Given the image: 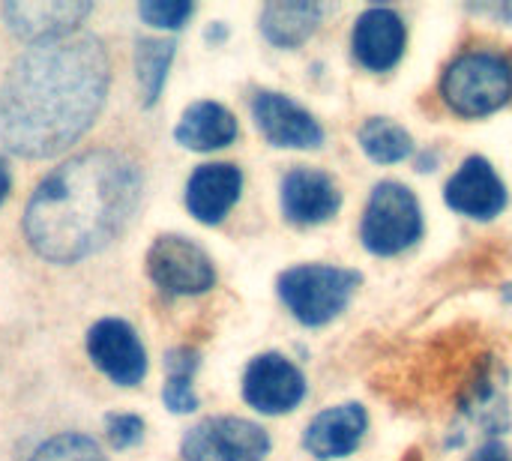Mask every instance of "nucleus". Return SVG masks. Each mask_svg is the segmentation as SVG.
Listing matches in <instances>:
<instances>
[{
	"mask_svg": "<svg viewBox=\"0 0 512 461\" xmlns=\"http://www.w3.org/2000/svg\"><path fill=\"white\" fill-rule=\"evenodd\" d=\"M108 81V51L90 33L30 45L0 87V141L24 159L63 153L93 126Z\"/></svg>",
	"mask_w": 512,
	"mask_h": 461,
	"instance_id": "obj_1",
	"label": "nucleus"
},
{
	"mask_svg": "<svg viewBox=\"0 0 512 461\" xmlns=\"http://www.w3.org/2000/svg\"><path fill=\"white\" fill-rule=\"evenodd\" d=\"M141 171L117 150H87L57 165L24 210L30 249L51 264H75L111 243L141 201Z\"/></svg>",
	"mask_w": 512,
	"mask_h": 461,
	"instance_id": "obj_2",
	"label": "nucleus"
},
{
	"mask_svg": "<svg viewBox=\"0 0 512 461\" xmlns=\"http://www.w3.org/2000/svg\"><path fill=\"white\" fill-rule=\"evenodd\" d=\"M438 93L465 120L507 108L512 102V54L501 48H468L456 54L441 72Z\"/></svg>",
	"mask_w": 512,
	"mask_h": 461,
	"instance_id": "obj_3",
	"label": "nucleus"
},
{
	"mask_svg": "<svg viewBox=\"0 0 512 461\" xmlns=\"http://www.w3.org/2000/svg\"><path fill=\"white\" fill-rule=\"evenodd\" d=\"M363 276L351 267L333 264H297L279 273L276 294L285 309L303 327H327L333 324L354 300Z\"/></svg>",
	"mask_w": 512,
	"mask_h": 461,
	"instance_id": "obj_4",
	"label": "nucleus"
},
{
	"mask_svg": "<svg viewBox=\"0 0 512 461\" xmlns=\"http://www.w3.org/2000/svg\"><path fill=\"white\" fill-rule=\"evenodd\" d=\"M423 237V207L411 186L381 180L369 192L360 219V240L369 255L396 258L414 249Z\"/></svg>",
	"mask_w": 512,
	"mask_h": 461,
	"instance_id": "obj_5",
	"label": "nucleus"
},
{
	"mask_svg": "<svg viewBox=\"0 0 512 461\" xmlns=\"http://www.w3.org/2000/svg\"><path fill=\"white\" fill-rule=\"evenodd\" d=\"M147 273L162 294L195 297L216 285V267L210 255L180 234H162L147 249Z\"/></svg>",
	"mask_w": 512,
	"mask_h": 461,
	"instance_id": "obj_6",
	"label": "nucleus"
},
{
	"mask_svg": "<svg viewBox=\"0 0 512 461\" xmlns=\"http://www.w3.org/2000/svg\"><path fill=\"white\" fill-rule=\"evenodd\" d=\"M183 461H264L270 435L243 417H207L183 435Z\"/></svg>",
	"mask_w": 512,
	"mask_h": 461,
	"instance_id": "obj_7",
	"label": "nucleus"
},
{
	"mask_svg": "<svg viewBox=\"0 0 512 461\" xmlns=\"http://www.w3.org/2000/svg\"><path fill=\"white\" fill-rule=\"evenodd\" d=\"M306 375L285 354L267 351L249 360L243 372V402L267 417L291 414L306 399Z\"/></svg>",
	"mask_w": 512,
	"mask_h": 461,
	"instance_id": "obj_8",
	"label": "nucleus"
},
{
	"mask_svg": "<svg viewBox=\"0 0 512 461\" xmlns=\"http://www.w3.org/2000/svg\"><path fill=\"white\" fill-rule=\"evenodd\" d=\"M444 201L459 216L492 222L510 204V192L486 156H468L444 186Z\"/></svg>",
	"mask_w": 512,
	"mask_h": 461,
	"instance_id": "obj_9",
	"label": "nucleus"
},
{
	"mask_svg": "<svg viewBox=\"0 0 512 461\" xmlns=\"http://www.w3.org/2000/svg\"><path fill=\"white\" fill-rule=\"evenodd\" d=\"M252 117L267 144L282 150H315L324 144V126L309 114L303 105H297L291 96L276 90H261L252 99Z\"/></svg>",
	"mask_w": 512,
	"mask_h": 461,
	"instance_id": "obj_10",
	"label": "nucleus"
},
{
	"mask_svg": "<svg viewBox=\"0 0 512 461\" xmlns=\"http://www.w3.org/2000/svg\"><path fill=\"white\" fill-rule=\"evenodd\" d=\"M408 48V27L405 18L393 6H369L360 12L354 33H351V51L354 60L375 75H384L399 66Z\"/></svg>",
	"mask_w": 512,
	"mask_h": 461,
	"instance_id": "obj_11",
	"label": "nucleus"
},
{
	"mask_svg": "<svg viewBox=\"0 0 512 461\" xmlns=\"http://www.w3.org/2000/svg\"><path fill=\"white\" fill-rule=\"evenodd\" d=\"M87 354L99 372L120 387H135L147 375V351L138 333L120 318H102L87 333Z\"/></svg>",
	"mask_w": 512,
	"mask_h": 461,
	"instance_id": "obj_12",
	"label": "nucleus"
},
{
	"mask_svg": "<svg viewBox=\"0 0 512 461\" xmlns=\"http://www.w3.org/2000/svg\"><path fill=\"white\" fill-rule=\"evenodd\" d=\"M282 213L291 225H321L342 210V192L336 180L312 165L291 168L282 180Z\"/></svg>",
	"mask_w": 512,
	"mask_h": 461,
	"instance_id": "obj_13",
	"label": "nucleus"
},
{
	"mask_svg": "<svg viewBox=\"0 0 512 461\" xmlns=\"http://www.w3.org/2000/svg\"><path fill=\"white\" fill-rule=\"evenodd\" d=\"M369 432V411L360 402L333 405L312 417V423L303 432V447L318 461L348 459L357 453Z\"/></svg>",
	"mask_w": 512,
	"mask_h": 461,
	"instance_id": "obj_14",
	"label": "nucleus"
},
{
	"mask_svg": "<svg viewBox=\"0 0 512 461\" xmlns=\"http://www.w3.org/2000/svg\"><path fill=\"white\" fill-rule=\"evenodd\" d=\"M93 3L84 0H12L3 6L9 30L27 42H48L69 36L87 15Z\"/></svg>",
	"mask_w": 512,
	"mask_h": 461,
	"instance_id": "obj_15",
	"label": "nucleus"
},
{
	"mask_svg": "<svg viewBox=\"0 0 512 461\" xmlns=\"http://www.w3.org/2000/svg\"><path fill=\"white\" fill-rule=\"evenodd\" d=\"M243 171L231 162L198 165L186 183V207L204 225H219L240 201Z\"/></svg>",
	"mask_w": 512,
	"mask_h": 461,
	"instance_id": "obj_16",
	"label": "nucleus"
},
{
	"mask_svg": "<svg viewBox=\"0 0 512 461\" xmlns=\"http://www.w3.org/2000/svg\"><path fill=\"white\" fill-rule=\"evenodd\" d=\"M237 132H240L237 117L225 105L210 102V99L192 102L174 126L177 144H183L186 150H198V153H210V150H222L234 144Z\"/></svg>",
	"mask_w": 512,
	"mask_h": 461,
	"instance_id": "obj_17",
	"label": "nucleus"
},
{
	"mask_svg": "<svg viewBox=\"0 0 512 461\" xmlns=\"http://www.w3.org/2000/svg\"><path fill=\"white\" fill-rule=\"evenodd\" d=\"M324 9L306 0H276L261 9V33L276 48H297L321 27Z\"/></svg>",
	"mask_w": 512,
	"mask_h": 461,
	"instance_id": "obj_18",
	"label": "nucleus"
},
{
	"mask_svg": "<svg viewBox=\"0 0 512 461\" xmlns=\"http://www.w3.org/2000/svg\"><path fill=\"white\" fill-rule=\"evenodd\" d=\"M360 150L378 165H399L414 153L411 132L390 117H366L357 129Z\"/></svg>",
	"mask_w": 512,
	"mask_h": 461,
	"instance_id": "obj_19",
	"label": "nucleus"
},
{
	"mask_svg": "<svg viewBox=\"0 0 512 461\" xmlns=\"http://www.w3.org/2000/svg\"><path fill=\"white\" fill-rule=\"evenodd\" d=\"M174 39H138L135 45V72H138V84H141V96L144 105H156L171 60H174Z\"/></svg>",
	"mask_w": 512,
	"mask_h": 461,
	"instance_id": "obj_20",
	"label": "nucleus"
},
{
	"mask_svg": "<svg viewBox=\"0 0 512 461\" xmlns=\"http://www.w3.org/2000/svg\"><path fill=\"white\" fill-rule=\"evenodd\" d=\"M30 461H105V456L93 438L66 432V435H54L45 444H39Z\"/></svg>",
	"mask_w": 512,
	"mask_h": 461,
	"instance_id": "obj_21",
	"label": "nucleus"
},
{
	"mask_svg": "<svg viewBox=\"0 0 512 461\" xmlns=\"http://www.w3.org/2000/svg\"><path fill=\"white\" fill-rule=\"evenodd\" d=\"M192 12L195 6L189 0H147L138 6V15L150 27H162V30H180L192 18Z\"/></svg>",
	"mask_w": 512,
	"mask_h": 461,
	"instance_id": "obj_22",
	"label": "nucleus"
},
{
	"mask_svg": "<svg viewBox=\"0 0 512 461\" xmlns=\"http://www.w3.org/2000/svg\"><path fill=\"white\" fill-rule=\"evenodd\" d=\"M105 435L114 450H132L144 438V420L135 414H108L105 417Z\"/></svg>",
	"mask_w": 512,
	"mask_h": 461,
	"instance_id": "obj_23",
	"label": "nucleus"
},
{
	"mask_svg": "<svg viewBox=\"0 0 512 461\" xmlns=\"http://www.w3.org/2000/svg\"><path fill=\"white\" fill-rule=\"evenodd\" d=\"M162 402L174 411V414H192L198 408V396L192 390V378L183 375H168L165 387H162Z\"/></svg>",
	"mask_w": 512,
	"mask_h": 461,
	"instance_id": "obj_24",
	"label": "nucleus"
},
{
	"mask_svg": "<svg viewBox=\"0 0 512 461\" xmlns=\"http://www.w3.org/2000/svg\"><path fill=\"white\" fill-rule=\"evenodd\" d=\"M468 461H512V453L504 447V444H498V441H489V444H483L474 456Z\"/></svg>",
	"mask_w": 512,
	"mask_h": 461,
	"instance_id": "obj_25",
	"label": "nucleus"
},
{
	"mask_svg": "<svg viewBox=\"0 0 512 461\" xmlns=\"http://www.w3.org/2000/svg\"><path fill=\"white\" fill-rule=\"evenodd\" d=\"M480 12H486V15H492V18H501V21H507L512 24V3H498V6H477Z\"/></svg>",
	"mask_w": 512,
	"mask_h": 461,
	"instance_id": "obj_26",
	"label": "nucleus"
},
{
	"mask_svg": "<svg viewBox=\"0 0 512 461\" xmlns=\"http://www.w3.org/2000/svg\"><path fill=\"white\" fill-rule=\"evenodd\" d=\"M9 186H12L9 165H6V159L0 156V204H3V201H6V195H9Z\"/></svg>",
	"mask_w": 512,
	"mask_h": 461,
	"instance_id": "obj_27",
	"label": "nucleus"
},
{
	"mask_svg": "<svg viewBox=\"0 0 512 461\" xmlns=\"http://www.w3.org/2000/svg\"><path fill=\"white\" fill-rule=\"evenodd\" d=\"M225 36H228V27H225L222 21H216V24L207 30V39H213V42H222Z\"/></svg>",
	"mask_w": 512,
	"mask_h": 461,
	"instance_id": "obj_28",
	"label": "nucleus"
},
{
	"mask_svg": "<svg viewBox=\"0 0 512 461\" xmlns=\"http://www.w3.org/2000/svg\"><path fill=\"white\" fill-rule=\"evenodd\" d=\"M435 162H438V159H435V153H420V156H417L420 171H432V168H435Z\"/></svg>",
	"mask_w": 512,
	"mask_h": 461,
	"instance_id": "obj_29",
	"label": "nucleus"
},
{
	"mask_svg": "<svg viewBox=\"0 0 512 461\" xmlns=\"http://www.w3.org/2000/svg\"><path fill=\"white\" fill-rule=\"evenodd\" d=\"M504 297H507V303H512V285H504Z\"/></svg>",
	"mask_w": 512,
	"mask_h": 461,
	"instance_id": "obj_30",
	"label": "nucleus"
}]
</instances>
